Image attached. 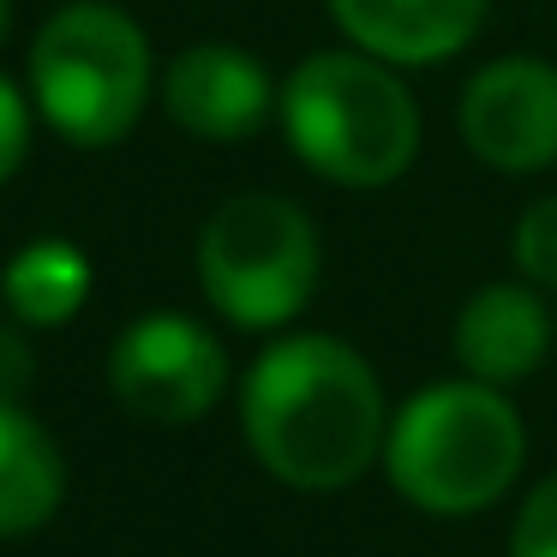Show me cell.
I'll use <instances>...</instances> for the list:
<instances>
[{
    "mask_svg": "<svg viewBox=\"0 0 557 557\" xmlns=\"http://www.w3.org/2000/svg\"><path fill=\"white\" fill-rule=\"evenodd\" d=\"M240 425L264 473L300 492H336L384 456L389 408L360 348L336 336H282L246 372Z\"/></svg>",
    "mask_w": 557,
    "mask_h": 557,
    "instance_id": "obj_1",
    "label": "cell"
},
{
    "mask_svg": "<svg viewBox=\"0 0 557 557\" xmlns=\"http://www.w3.org/2000/svg\"><path fill=\"white\" fill-rule=\"evenodd\" d=\"M288 150L330 186L377 193L401 181L420 157V102L401 85V66L366 49H318L282 85Z\"/></svg>",
    "mask_w": 557,
    "mask_h": 557,
    "instance_id": "obj_2",
    "label": "cell"
},
{
    "mask_svg": "<svg viewBox=\"0 0 557 557\" xmlns=\"http://www.w3.org/2000/svg\"><path fill=\"white\" fill-rule=\"evenodd\" d=\"M528 432L497 384L461 377L401 401L384 437V473L425 516H480L516 485Z\"/></svg>",
    "mask_w": 557,
    "mask_h": 557,
    "instance_id": "obj_3",
    "label": "cell"
},
{
    "mask_svg": "<svg viewBox=\"0 0 557 557\" xmlns=\"http://www.w3.org/2000/svg\"><path fill=\"white\" fill-rule=\"evenodd\" d=\"M30 102L78 150H109L150 102V42L121 7L73 0L30 42Z\"/></svg>",
    "mask_w": 557,
    "mask_h": 557,
    "instance_id": "obj_4",
    "label": "cell"
},
{
    "mask_svg": "<svg viewBox=\"0 0 557 557\" xmlns=\"http://www.w3.org/2000/svg\"><path fill=\"white\" fill-rule=\"evenodd\" d=\"M318 228L294 198L240 193L198 234L205 300L240 330H282L318 294Z\"/></svg>",
    "mask_w": 557,
    "mask_h": 557,
    "instance_id": "obj_5",
    "label": "cell"
},
{
    "mask_svg": "<svg viewBox=\"0 0 557 557\" xmlns=\"http://www.w3.org/2000/svg\"><path fill=\"white\" fill-rule=\"evenodd\" d=\"M109 384L126 413L150 425H193L228 389V354L198 318L150 312L114 336Z\"/></svg>",
    "mask_w": 557,
    "mask_h": 557,
    "instance_id": "obj_6",
    "label": "cell"
},
{
    "mask_svg": "<svg viewBox=\"0 0 557 557\" xmlns=\"http://www.w3.org/2000/svg\"><path fill=\"white\" fill-rule=\"evenodd\" d=\"M461 145L497 174H540L557 162V66L533 54L485 61L461 90Z\"/></svg>",
    "mask_w": 557,
    "mask_h": 557,
    "instance_id": "obj_7",
    "label": "cell"
},
{
    "mask_svg": "<svg viewBox=\"0 0 557 557\" xmlns=\"http://www.w3.org/2000/svg\"><path fill=\"white\" fill-rule=\"evenodd\" d=\"M282 90L270 85L264 61L234 42H193L162 73V109L181 133L210 145H240L276 114Z\"/></svg>",
    "mask_w": 557,
    "mask_h": 557,
    "instance_id": "obj_8",
    "label": "cell"
},
{
    "mask_svg": "<svg viewBox=\"0 0 557 557\" xmlns=\"http://www.w3.org/2000/svg\"><path fill=\"white\" fill-rule=\"evenodd\" d=\"M485 7L492 0H330V18L389 66H437L480 37Z\"/></svg>",
    "mask_w": 557,
    "mask_h": 557,
    "instance_id": "obj_9",
    "label": "cell"
},
{
    "mask_svg": "<svg viewBox=\"0 0 557 557\" xmlns=\"http://www.w3.org/2000/svg\"><path fill=\"white\" fill-rule=\"evenodd\" d=\"M552 348V312L533 282H492L456 318V360L480 384H521Z\"/></svg>",
    "mask_w": 557,
    "mask_h": 557,
    "instance_id": "obj_10",
    "label": "cell"
},
{
    "mask_svg": "<svg viewBox=\"0 0 557 557\" xmlns=\"http://www.w3.org/2000/svg\"><path fill=\"white\" fill-rule=\"evenodd\" d=\"M66 497V456L49 425L18 401H0V540L37 533Z\"/></svg>",
    "mask_w": 557,
    "mask_h": 557,
    "instance_id": "obj_11",
    "label": "cell"
},
{
    "mask_svg": "<svg viewBox=\"0 0 557 557\" xmlns=\"http://www.w3.org/2000/svg\"><path fill=\"white\" fill-rule=\"evenodd\" d=\"M0 300L18 324L61 330L90 300V258L73 240H30L0 276Z\"/></svg>",
    "mask_w": 557,
    "mask_h": 557,
    "instance_id": "obj_12",
    "label": "cell"
},
{
    "mask_svg": "<svg viewBox=\"0 0 557 557\" xmlns=\"http://www.w3.org/2000/svg\"><path fill=\"white\" fill-rule=\"evenodd\" d=\"M516 270L533 288H557V198L521 210L516 222Z\"/></svg>",
    "mask_w": 557,
    "mask_h": 557,
    "instance_id": "obj_13",
    "label": "cell"
},
{
    "mask_svg": "<svg viewBox=\"0 0 557 557\" xmlns=\"http://www.w3.org/2000/svg\"><path fill=\"white\" fill-rule=\"evenodd\" d=\"M509 557H557V473H545L528 492L509 533Z\"/></svg>",
    "mask_w": 557,
    "mask_h": 557,
    "instance_id": "obj_14",
    "label": "cell"
},
{
    "mask_svg": "<svg viewBox=\"0 0 557 557\" xmlns=\"http://www.w3.org/2000/svg\"><path fill=\"white\" fill-rule=\"evenodd\" d=\"M25 150H30V102L18 97L13 78H0V186L18 174Z\"/></svg>",
    "mask_w": 557,
    "mask_h": 557,
    "instance_id": "obj_15",
    "label": "cell"
},
{
    "mask_svg": "<svg viewBox=\"0 0 557 557\" xmlns=\"http://www.w3.org/2000/svg\"><path fill=\"white\" fill-rule=\"evenodd\" d=\"M30 377H37V354H30V342L18 336L13 324H0V401H18L30 389Z\"/></svg>",
    "mask_w": 557,
    "mask_h": 557,
    "instance_id": "obj_16",
    "label": "cell"
},
{
    "mask_svg": "<svg viewBox=\"0 0 557 557\" xmlns=\"http://www.w3.org/2000/svg\"><path fill=\"white\" fill-rule=\"evenodd\" d=\"M13 37V0H0V42Z\"/></svg>",
    "mask_w": 557,
    "mask_h": 557,
    "instance_id": "obj_17",
    "label": "cell"
}]
</instances>
